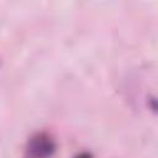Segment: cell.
Returning a JSON list of instances; mask_svg holds the SVG:
<instances>
[{"mask_svg":"<svg viewBox=\"0 0 158 158\" xmlns=\"http://www.w3.org/2000/svg\"><path fill=\"white\" fill-rule=\"evenodd\" d=\"M56 151V143L47 133H37L33 136L26 147V153L30 158H47Z\"/></svg>","mask_w":158,"mask_h":158,"instance_id":"1","label":"cell"},{"mask_svg":"<svg viewBox=\"0 0 158 158\" xmlns=\"http://www.w3.org/2000/svg\"><path fill=\"white\" fill-rule=\"evenodd\" d=\"M75 158H93V156H91L90 153H88V152H81V153H79Z\"/></svg>","mask_w":158,"mask_h":158,"instance_id":"2","label":"cell"}]
</instances>
